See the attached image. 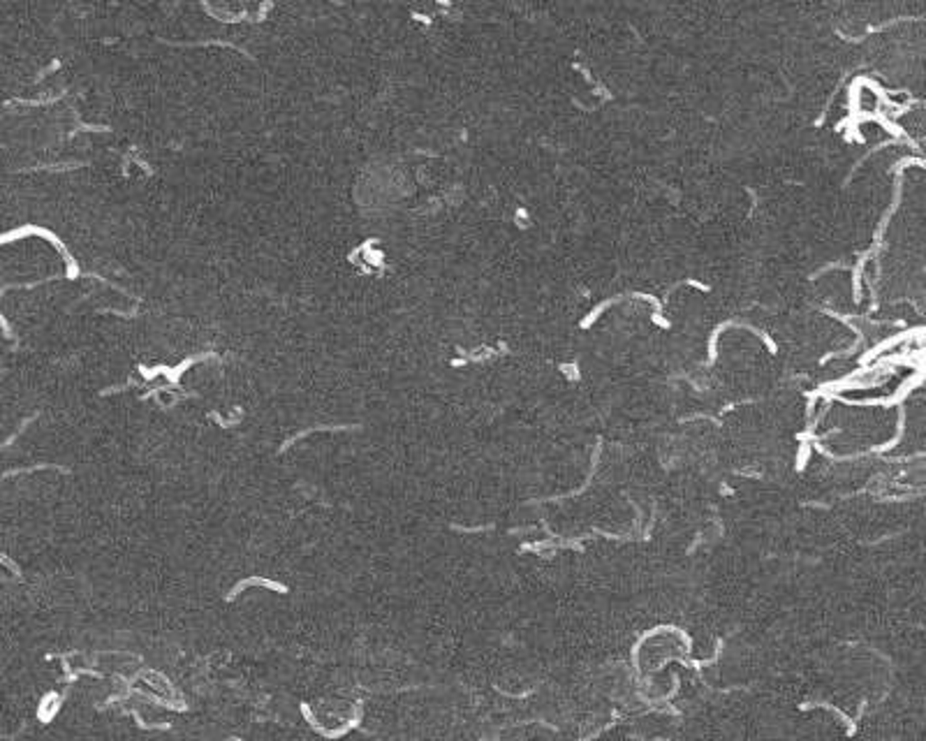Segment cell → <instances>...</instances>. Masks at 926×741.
<instances>
[{"instance_id": "1", "label": "cell", "mask_w": 926, "mask_h": 741, "mask_svg": "<svg viewBox=\"0 0 926 741\" xmlns=\"http://www.w3.org/2000/svg\"><path fill=\"white\" fill-rule=\"evenodd\" d=\"M248 586H262V589H271V591H276V593H287V586L285 584H281V581H274V579H264V577H248V579H241L234 589H232L227 596H225V600L227 602H232L234 598H239L241 593H244Z\"/></svg>"}]
</instances>
